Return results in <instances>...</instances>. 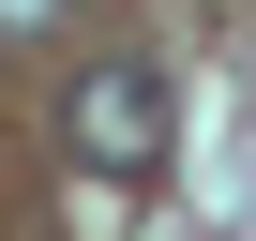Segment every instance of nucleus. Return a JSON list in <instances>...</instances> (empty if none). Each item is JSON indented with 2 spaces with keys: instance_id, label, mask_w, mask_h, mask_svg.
Returning a JSON list of instances; mask_svg holds the SVG:
<instances>
[{
  "instance_id": "1",
  "label": "nucleus",
  "mask_w": 256,
  "mask_h": 241,
  "mask_svg": "<svg viewBox=\"0 0 256 241\" xmlns=\"http://www.w3.org/2000/svg\"><path fill=\"white\" fill-rule=\"evenodd\" d=\"M60 136H76V166L90 181H166V151H181V90H166V60H90L76 76V106H60Z\"/></svg>"
},
{
  "instance_id": "2",
  "label": "nucleus",
  "mask_w": 256,
  "mask_h": 241,
  "mask_svg": "<svg viewBox=\"0 0 256 241\" xmlns=\"http://www.w3.org/2000/svg\"><path fill=\"white\" fill-rule=\"evenodd\" d=\"M30 30H60V0H0V46H30Z\"/></svg>"
}]
</instances>
